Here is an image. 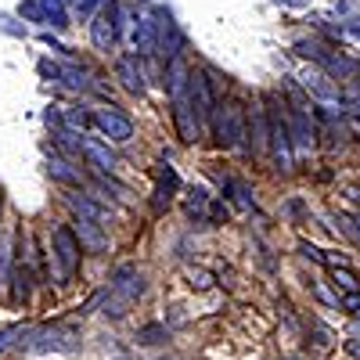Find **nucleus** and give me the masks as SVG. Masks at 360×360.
I'll return each mask as SVG.
<instances>
[{"label":"nucleus","instance_id":"nucleus-24","mask_svg":"<svg viewBox=\"0 0 360 360\" xmlns=\"http://www.w3.org/2000/svg\"><path fill=\"white\" fill-rule=\"evenodd\" d=\"M332 278H335V285H342L346 292H356V288H360V278L353 274L349 266H332Z\"/></svg>","mask_w":360,"mask_h":360},{"label":"nucleus","instance_id":"nucleus-30","mask_svg":"<svg viewBox=\"0 0 360 360\" xmlns=\"http://www.w3.org/2000/svg\"><path fill=\"white\" fill-rule=\"evenodd\" d=\"M299 252H303L307 259H314V263H324V259H328V256H324L317 245H310V242H299Z\"/></svg>","mask_w":360,"mask_h":360},{"label":"nucleus","instance_id":"nucleus-13","mask_svg":"<svg viewBox=\"0 0 360 360\" xmlns=\"http://www.w3.org/2000/svg\"><path fill=\"white\" fill-rule=\"evenodd\" d=\"M65 202L72 205V213H76L79 220H90V224H98V227L112 224V213H108L105 205H98L94 198H86V195H65Z\"/></svg>","mask_w":360,"mask_h":360},{"label":"nucleus","instance_id":"nucleus-15","mask_svg":"<svg viewBox=\"0 0 360 360\" xmlns=\"http://www.w3.org/2000/svg\"><path fill=\"white\" fill-rule=\"evenodd\" d=\"M79 152L94 162L101 173H112V169L119 166V159L108 152V144H101V141H94V137H83V141H79Z\"/></svg>","mask_w":360,"mask_h":360},{"label":"nucleus","instance_id":"nucleus-22","mask_svg":"<svg viewBox=\"0 0 360 360\" xmlns=\"http://www.w3.org/2000/svg\"><path fill=\"white\" fill-rule=\"evenodd\" d=\"M90 127V119H86V112L83 108H65L62 112V130H69V134H79L83 137V130Z\"/></svg>","mask_w":360,"mask_h":360},{"label":"nucleus","instance_id":"nucleus-5","mask_svg":"<svg viewBox=\"0 0 360 360\" xmlns=\"http://www.w3.org/2000/svg\"><path fill=\"white\" fill-rule=\"evenodd\" d=\"M295 79H299V86H303L314 101H321V105H332V108H342V90H339V83H335L332 76H328L324 69L307 65V69L299 72Z\"/></svg>","mask_w":360,"mask_h":360},{"label":"nucleus","instance_id":"nucleus-8","mask_svg":"<svg viewBox=\"0 0 360 360\" xmlns=\"http://www.w3.org/2000/svg\"><path fill=\"white\" fill-rule=\"evenodd\" d=\"M191 101H195V112H198V123L202 127H213L220 101H217V90H213L209 72H191Z\"/></svg>","mask_w":360,"mask_h":360},{"label":"nucleus","instance_id":"nucleus-35","mask_svg":"<svg viewBox=\"0 0 360 360\" xmlns=\"http://www.w3.org/2000/svg\"><path fill=\"white\" fill-rule=\"evenodd\" d=\"M342 33H346V37H353V40H360V25H353V22H349V25L342 29Z\"/></svg>","mask_w":360,"mask_h":360},{"label":"nucleus","instance_id":"nucleus-20","mask_svg":"<svg viewBox=\"0 0 360 360\" xmlns=\"http://www.w3.org/2000/svg\"><path fill=\"white\" fill-rule=\"evenodd\" d=\"M40 8H44V18L58 29H65L69 25V11H65V0H40Z\"/></svg>","mask_w":360,"mask_h":360},{"label":"nucleus","instance_id":"nucleus-18","mask_svg":"<svg viewBox=\"0 0 360 360\" xmlns=\"http://www.w3.org/2000/svg\"><path fill=\"white\" fill-rule=\"evenodd\" d=\"M47 173L54 176V180H62V184H79V169L69 162V159H62V155H47Z\"/></svg>","mask_w":360,"mask_h":360},{"label":"nucleus","instance_id":"nucleus-10","mask_svg":"<svg viewBox=\"0 0 360 360\" xmlns=\"http://www.w3.org/2000/svg\"><path fill=\"white\" fill-rule=\"evenodd\" d=\"M288 134H292V152L295 155H310L314 148V123L307 108H292L288 112Z\"/></svg>","mask_w":360,"mask_h":360},{"label":"nucleus","instance_id":"nucleus-14","mask_svg":"<svg viewBox=\"0 0 360 360\" xmlns=\"http://www.w3.org/2000/svg\"><path fill=\"white\" fill-rule=\"evenodd\" d=\"M134 44H137V54H152L159 51V25L152 15H141L137 25H134Z\"/></svg>","mask_w":360,"mask_h":360},{"label":"nucleus","instance_id":"nucleus-34","mask_svg":"<svg viewBox=\"0 0 360 360\" xmlns=\"http://www.w3.org/2000/svg\"><path fill=\"white\" fill-rule=\"evenodd\" d=\"M274 4H281V8H307L310 0H274Z\"/></svg>","mask_w":360,"mask_h":360},{"label":"nucleus","instance_id":"nucleus-16","mask_svg":"<svg viewBox=\"0 0 360 360\" xmlns=\"http://www.w3.org/2000/svg\"><path fill=\"white\" fill-rule=\"evenodd\" d=\"M72 231H76V238H79V245H83V249H90V252H105V249H108V238H105V231H101L98 224L76 220Z\"/></svg>","mask_w":360,"mask_h":360},{"label":"nucleus","instance_id":"nucleus-33","mask_svg":"<svg viewBox=\"0 0 360 360\" xmlns=\"http://www.w3.org/2000/svg\"><path fill=\"white\" fill-rule=\"evenodd\" d=\"M317 295H321V299H324V303H332V307H339V299H335V295H332V292H328V288H324V285H317Z\"/></svg>","mask_w":360,"mask_h":360},{"label":"nucleus","instance_id":"nucleus-11","mask_svg":"<svg viewBox=\"0 0 360 360\" xmlns=\"http://www.w3.org/2000/svg\"><path fill=\"white\" fill-rule=\"evenodd\" d=\"M115 79L123 83L130 94H141V90L148 86V76H144V62H141V54H123L115 62Z\"/></svg>","mask_w":360,"mask_h":360},{"label":"nucleus","instance_id":"nucleus-31","mask_svg":"<svg viewBox=\"0 0 360 360\" xmlns=\"http://www.w3.org/2000/svg\"><path fill=\"white\" fill-rule=\"evenodd\" d=\"M339 307H342V310H353V314H360V292H346V295L339 299Z\"/></svg>","mask_w":360,"mask_h":360},{"label":"nucleus","instance_id":"nucleus-17","mask_svg":"<svg viewBox=\"0 0 360 360\" xmlns=\"http://www.w3.org/2000/svg\"><path fill=\"white\" fill-rule=\"evenodd\" d=\"M249 134H252L256 152H266V144H270V119H266V108L252 105V112H249Z\"/></svg>","mask_w":360,"mask_h":360},{"label":"nucleus","instance_id":"nucleus-7","mask_svg":"<svg viewBox=\"0 0 360 360\" xmlns=\"http://www.w3.org/2000/svg\"><path fill=\"white\" fill-rule=\"evenodd\" d=\"M94 127H98L101 137H108L112 144H127V141L134 137V119H130L123 108H115V105L94 112Z\"/></svg>","mask_w":360,"mask_h":360},{"label":"nucleus","instance_id":"nucleus-6","mask_svg":"<svg viewBox=\"0 0 360 360\" xmlns=\"http://www.w3.org/2000/svg\"><path fill=\"white\" fill-rule=\"evenodd\" d=\"M217 134H220V144L227 148H242L249 130H245V108L231 101V105H220V115H217Z\"/></svg>","mask_w":360,"mask_h":360},{"label":"nucleus","instance_id":"nucleus-21","mask_svg":"<svg viewBox=\"0 0 360 360\" xmlns=\"http://www.w3.org/2000/svg\"><path fill=\"white\" fill-rule=\"evenodd\" d=\"M224 191H231L234 205H242V209H252V205H256L252 188H249V184H242V180H224Z\"/></svg>","mask_w":360,"mask_h":360},{"label":"nucleus","instance_id":"nucleus-29","mask_svg":"<svg viewBox=\"0 0 360 360\" xmlns=\"http://www.w3.org/2000/svg\"><path fill=\"white\" fill-rule=\"evenodd\" d=\"M188 281H191V288H209L213 285V274H209V270H188Z\"/></svg>","mask_w":360,"mask_h":360},{"label":"nucleus","instance_id":"nucleus-12","mask_svg":"<svg viewBox=\"0 0 360 360\" xmlns=\"http://www.w3.org/2000/svg\"><path fill=\"white\" fill-rule=\"evenodd\" d=\"M115 40H119V33H115L112 8H108V11H98L94 18H90V44H94L98 51H112Z\"/></svg>","mask_w":360,"mask_h":360},{"label":"nucleus","instance_id":"nucleus-2","mask_svg":"<svg viewBox=\"0 0 360 360\" xmlns=\"http://www.w3.org/2000/svg\"><path fill=\"white\" fill-rule=\"evenodd\" d=\"M270 108H266V119H270V159H274V166L281 173H288L295 166V152H292V134H288V115L285 108H278L274 98H266Z\"/></svg>","mask_w":360,"mask_h":360},{"label":"nucleus","instance_id":"nucleus-32","mask_svg":"<svg viewBox=\"0 0 360 360\" xmlns=\"http://www.w3.org/2000/svg\"><path fill=\"white\" fill-rule=\"evenodd\" d=\"M11 335H22V328H8V332H0V349L11 346Z\"/></svg>","mask_w":360,"mask_h":360},{"label":"nucleus","instance_id":"nucleus-23","mask_svg":"<svg viewBox=\"0 0 360 360\" xmlns=\"http://www.w3.org/2000/svg\"><path fill=\"white\" fill-rule=\"evenodd\" d=\"M58 79H62V83H69L72 90H83L90 79H86V72L79 69V65H62V76H58Z\"/></svg>","mask_w":360,"mask_h":360},{"label":"nucleus","instance_id":"nucleus-36","mask_svg":"<svg viewBox=\"0 0 360 360\" xmlns=\"http://www.w3.org/2000/svg\"><path fill=\"white\" fill-rule=\"evenodd\" d=\"M346 349H349L353 356H360V339H349V342H346Z\"/></svg>","mask_w":360,"mask_h":360},{"label":"nucleus","instance_id":"nucleus-19","mask_svg":"<svg viewBox=\"0 0 360 360\" xmlns=\"http://www.w3.org/2000/svg\"><path fill=\"white\" fill-rule=\"evenodd\" d=\"M180 188V180H176V173L169 169V166H162V173H159V188H155V209H162V205H169V195Z\"/></svg>","mask_w":360,"mask_h":360},{"label":"nucleus","instance_id":"nucleus-3","mask_svg":"<svg viewBox=\"0 0 360 360\" xmlns=\"http://www.w3.org/2000/svg\"><path fill=\"white\" fill-rule=\"evenodd\" d=\"M51 245H54V263H58V281L69 285L79 274V252H83L79 238L69 224H58L51 234Z\"/></svg>","mask_w":360,"mask_h":360},{"label":"nucleus","instance_id":"nucleus-28","mask_svg":"<svg viewBox=\"0 0 360 360\" xmlns=\"http://www.w3.org/2000/svg\"><path fill=\"white\" fill-rule=\"evenodd\" d=\"M69 4H72V11H76L79 18H94V15H98V4H101V0H69Z\"/></svg>","mask_w":360,"mask_h":360},{"label":"nucleus","instance_id":"nucleus-26","mask_svg":"<svg viewBox=\"0 0 360 360\" xmlns=\"http://www.w3.org/2000/svg\"><path fill=\"white\" fill-rule=\"evenodd\" d=\"M18 15H25L29 22H47V18H44V8H40V0H25V4H18Z\"/></svg>","mask_w":360,"mask_h":360},{"label":"nucleus","instance_id":"nucleus-4","mask_svg":"<svg viewBox=\"0 0 360 360\" xmlns=\"http://www.w3.org/2000/svg\"><path fill=\"white\" fill-rule=\"evenodd\" d=\"M25 349L29 353H76L79 332L72 324H51V328H40V332H29Z\"/></svg>","mask_w":360,"mask_h":360},{"label":"nucleus","instance_id":"nucleus-25","mask_svg":"<svg viewBox=\"0 0 360 360\" xmlns=\"http://www.w3.org/2000/svg\"><path fill=\"white\" fill-rule=\"evenodd\" d=\"M162 339H166V328L162 324H148V328H141V332H137V342H144V346H155Z\"/></svg>","mask_w":360,"mask_h":360},{"label":"nucleus","instance_id":"nucleus-1","mask_svg":"<svg viewBox=\"0 0 360 360\" xmlns=\"http://www.w3.org/2000/svg\"><path fill=\"white\" fill-rule=\"evenodd\" d=\"M144 274L127 263V266H119L115 274H112V285H108V295H105V314L108 317H127V310L137 303V299L144 295Z\"/></svg>","mask_w":360,"mask_h":360},{"label":"nucleus","instance_id":"nucleus-27","mask_svg":"<svg viewBox=\"0 0 360 360\" xmlns=\"http://www.w3.org/2000/svg\"><path fill=\"white\" fill-rule=\"evenodd\" d=\"M205 205H209V195L202 191V188H195L191 195H188V213L195 217V213H205Z\"/></svg>","mask_w":360,"mask_h":360},{"label":"nucleus","instance_id":"nucleus-9","mask_svg":"<svg viewBox=\"0 0 360 360\" xmlns=\"http://www.w3.org/2000/svg\"><path fill=\"white\" fill-rule=\"evenodd\" d=\"M155 25H159V54L166 58V62H176L180 47H184V33H180V25L173 22L169 11H155Z\"/></svg>","mask_w":360,"mask_h":360}]
</instances>
